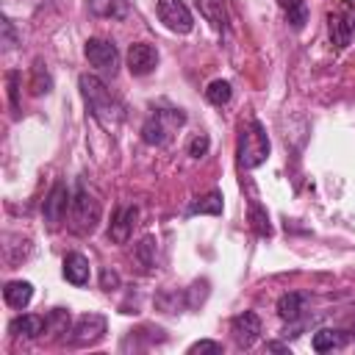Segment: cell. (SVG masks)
<instances>
[{
  "instance_id": "obj_1",
  "label": "cell",
  "mask_w": 355,
  "mask_h": 355,
  "mask_svg": "<svg viewBox=\"0 0 355 355\" xmlns=\"http://www.w3.org/2000/svg\"><path fill=\"white\" fill-rule=\"evenodd\" d=\"M78 89H80V97L89 108V114L105 128V130H116L125 119V108L122 103L114 97V92L97 78V75H80L78 78Z\"/></svg>"
},
{
  "instance_id": "obj_2",
  "label": "cell",
  "mask_w": 355,
  "mask_h": 355,
  "mask_svg": "<svg viewBox=\"0 0 355 355\" xmlns=\"http://www.w3.org/2000/svg\"><path fill=\"white\" fill-rule=\"evenodd\" d=\"M269 136H266V128L258 122V119H250L241 125L239 130V141H236V161H239V169L250 172L255 166H261L266 158H269Z\"/></svg>"
},
{
  "instance_id": "obj_3",
  "label": "cell",
  "mask_w": 355,
  "mask_h": 355,
  "mask_svg": "<svg viewBox=\"0 0 355 355\" xmlns=\"http://www.w3.org/2000/svg\"><path fill=\"white\" fill-rule=\"evenodd\" d=\"M67 219H69V230H72L75 236H89V233H94V227H97V222H100V200H97L83 183H78V189L72 191Z\"/></svg>"
},
{
  "instance_id": "obj_4",
  "label": "cell",
  "mask_w": 355,
  "mask_h": 355,
  "mask_svg": "<svg viewBox=\"0 0 355 355\" xmlns=\"http://www.w3.org/2000/svg\"><path fill=\"white\" fill-rule=\"evenodd\" d=\"M183 122H186V114L180 108H153V114L141 125V139L150 147H164Z\"/></svg>"
},
{
  "instance_id": "obj_5",
  "label": "cell",
  "mask_w": 355,
  "mask_h": 355,
  "mask_svg": "<svg viewBox=\"0 0 355 355\" xmlns=\"http://www.w3.org/2000/svg\"><path fill=\"white\" fill-rule=\"evenodd\" d=\"M83 55L86 61L100 72V75H116L119 69V53H116V44L108 42V39H100V36H92L86 39L83 44Z\"/></svg>"
},
{
  "instance_id": "obj_6",
  "label": "cell",
  "mask_w": 355,
  "mask_h": 355,
  "mask_svg": "<svg viewBox=\"0 0 355 355\" xmlns=\"http://www.w3.org/2000/svg\"><path fill=\"white\" fill-rule=\"evenodd\" d=\"M105 327H108V322H105L103 313H83L75 322V327L69 330L72 333L69 336V344L72 347H92V344H97L105 336Z\"/></svg>"
},
{
  "instance_id": "obj_7",
  "label": "cell",
  "mask_w": 355,
  "mask_h": 355,
  "mask_svg": "<svg viewBox=\"0 0 355 355\" xmlns=\"http://www.w3.org/2000/svg\"><path fill=\"white\" fill-rule=\"evenodd\" d=\"M327 33L336 47H347L355 39V8L349 6V0H344L341 11L327 14Z\"/></svg>"
},
{
  "instance_id": "obj_8",
  "label": "cell",
  "mask_w": 355,
  "mask_h": 355,
  "mask_svg": "<svg viewBox=\"0 0 355 355\" xmlns=\"http://www.w3.org/2000/svg\"><path fill=\"white\" fill-rule=\"evenodd\" d=\"M69 200H72V194H69V189H67L64 180H58V183L47 191V197H44V202H42V216H44V222H47L50 227H58V225L67 219V214H69Z\"/></svg>"
},
{
  "instance_id": "obj_9",
  "label": "cell",
  "mask_w": 355,
  "mask_h": 355,
  "mask_svg": "<svg viewBox=\"0 0 355 355\" xmlns=\"http://www.w3.org/2000/svg\"><path fill=\"white\" fill-rule=\"evenodd\" d=\"M158 19L172 33H191L194 28V17L183 0H158Z\"/></svg>"
},
{
  "instance_id": "obj_10",
  "label": "cell",
  "mask_w": 355,
  "mask_h": 355,
  "mask_svg": "<svg viewBox=\"0 0 355 355\" xmlns=\"http://www.w3.org/2000/svg\"><path fill=\"white\" fill-rule=\"evenodd\" d=\"M230 336L239 349H250L261 338V319L255 311H241L230 319Z\"/></svg>"
},
{
  "instance_id": "obj_11",
  "label": "cell",
  "mask_w": 355,
  "mask_h": 355,
  "mask_svg": "<svg viewBox=\"0 0 355 355\" xmlns=\"http://www.w3.org/2000/svg\"><path fill=\"white\" fill-rule=\"evenodd\" d=\"M125 61H128V69H130V75H150L155 67H158V50H155V44H150V42H133L130 47H128V55H125Z\"/></svg>"
},
{
  "instance_id": "obj_12",
  "label": "cell",
  "mask_w": 355,
  "mask_h": 355,
  "mask_svg": "<svg viewBox=\"0 0 355 355\" xmlns=\"http://www.w3.org/2000/svg\"><path fill=\"white\" fill-rule=\"evenodd\" d=\"M139 219V208L136 205H119L111 216V225H108V239L114 244H128V239L133 236V225Z\"/></svg>"
},
{
  "instance_id": "obj_13",
  "label": "cell",
  "mask_w": 355,
  "mask_h": 355,
  "mask_svg": "<svg viewBox=\"0 0 355 355\" xmlns=\"http://www.w3.org/2000/svg\"><path fill=\"white\" fill-rule=\"evenodd\" d=\"M64 277H67V283H72V286H86L89 277H92L89 261H86L80 252H67V255H64Z\"/></svg>"
},
{
  "instance_id": "obj_14",
  "label": "cell",
  "mask_w": 355,
  "mask_h": 355,
  "mask_svg": "<svg viewBox=\"0 0 355 355\" xmlns=\"http://www.w3.org/2000/svg\"><path fill=\"white\" fill-rule=\"evenodd\" d=\"M44 330H47V319L36 316V313H22V316L11 319V324H8V333L25 336V338H39Z\"/></svg>"
},
{
  "instance_id": "obj_15",
  "label": "cell",
  "mask_w": 355,
  "mask_h": 355,
  "mask_svg": "<svg viewBox=\"0 0 355 355\" xmlns=\"http://www.w3.org/2000/svg\"><path fill=\"white\" fill-rule=\"evenodd\" d=\"M3 300H6V305L22 311V308H28V302L33 300V286H31L28 280H8V283L3 286Z\"/></svg>"
},
{
  "instance_id": "obj_16",
  "label": "cell",
  "mask_w": 355,
  "mask_h": 355,
  "mask_svg": "<svg viewBox=\"0 0 355 355\" xmlns=\"http://www.w3.org/2000/svg\"><path fill=\"white\" fill-rule=\"evenodd\" d=\"M347 341H349V333L347 330H338V327H322V330H316L313 333V349L316 352H330V349H341V347H347Z\"/></svg>"
},
{
  "instance_id": "obj_17",
  "label": "cell",
  "mask_w": 355,
  "mask_h": 355,
  "mask_svg": "<svg viewBox=\"0 0 355 355\" xmlns=\"http://www.w3.org/2000/svg\"><path fill=\"white\" fill-rule=\"evenodd\" d=\"M302 311H305V294H300V291H288V294H283L280 300H277V316L283 319V322H300L302 319Z\"/></svg>"
},
{
  "instance_id": "obj_18",
  "label": "cell",
  "mask_w": 355,
  "mask_h": 355,
  "mask_svg": "<svg viewBox=\"0 0 355 355\" xmlns=\"http://www.w3.org/2000/svg\"><path fill=\"white\" fill-rule=\"evenodd\" d=\"M225 197H222V191H208V194H202V197H197L191 205H189V216H197V214H211V216H219L222 214V208H225V202H222Z\"/></svg>"
},
{
  "instance_id": "obj_19",
  "label": "cell",
  "mask_w": 355,
  "mask_h": 355,
  "mask_svg": "<svg viewBox=\"0 0 355 355\" xmlns=\"http://www.w3.org/2000/svg\"><path fill=\"white\" fill-rule=\"evenodd\" d=\"M89 11L94 17H105V19H125L128 0H89Z\"/></svg>"
},
{
  "instance_id": "obj_20",
  "label": "cell",
  "mask_w": 355,
  "mask_h": 355,
  "mask_svg": "<svg viewBox=\"0 0 355 355\" xmlns=\"http://www.w3.org/2000/svg\"><path fill=\"white\" fill-rule=\"evenodd\" d=\"M197 8H200V14H202L216 31H225V28H227L225 0H197Z\"/></svg>"
},
{
  "instance_id": "obj_21",
  "label": "cell",
  "mask_w": 355,
  "mask_h": 355,
  "mask_svg": "<svg viewBox=\"0 0 355 355\" xmlns=\"http://www.w3.org/2000/svg\"><path fill=\"white\" fill-rule=\"evenodd\" d=\"M277 6L283 8V14L294 31H300L308 22V3L305 0H277Z\"/></svg>"
},
{
  "instance_id": "obj_22",
  "label": "cell",
  "mask_w": 355,
  "mask_h": 355,
  "mask_svg": "<svg viewBox=\"0 0 355 355\" xmlns=\"http://www.w3.org/2000/svg\"><path fill=\"white\" fill-rule=\"evenodd\" d=\"M250 227L255 230V236H261V239H269L272 236V225H269V214L263 211V205L261 202H255V200H250Z\"/></svg>"
},
{
  "instance_id": "obj_23",
  "label": "cell",
  "mask_w": 355,
  "mask_h": 355,
  "mask_svg": "<svg viewBox=\"0 0 355 355\" xmlns=\"http://www.w3.org/2000/svg\"><path fill=\"white\" fill-rule=\"evenodd\" d=\"M28 89H31V94H36V97H39V94H47V92L53 89V78H50V72H47V67H44L42 61H33Z\"/></svg>"
},
{
  "instance_id": "obj_24",
  "label": "cell",
  "mask_w": 355,
  "mask_h": 355,
  "mask_svg": "<svg viewBox=\"0 0 355 355\" xmlns=\"http://www.w3.org/2000/svg\"><path fill=\"white\" fill-rule=\"evenodd\" d=\"M233 97V86L227 80H211L208 89H205V100L211 105H227Z\"/></svg>"
},
{
  "instance_id": "obj_25",
  "label": "cell",
  "mask_w": 355,
  "mask_h": 355,
  "mask_svg": "<svg viewBox=\"0 0 355 355\" xmlns=\"http://www.w3.org/2000/svg\"><path fill=\"white\" fill-rule=\"evenodd\" d=\"M136 261L141 263V269H153L155 266V239L153 236H144L136 244Z\"/></svg>"
},
{
  "instance_id": "obj_26",
  "label": "cell",
  "mask_w": 355,
  "mask_h": 355,
  "mask_svg": "<svg viewBox=\"0 0 355 355\" xmlns=\"http://www.w3.org/2000/svg\"><path fill=\"white\" fill-rule=\"evenodd\" d=\"M155 305H158L164 313H178L180 308L189 305V300H183V294H178V291H161V294L155 297Z\"/></svg>"
},
{
  "instance_id": "obj_27",
  "label": "cell",
  "mask_w": 355,
  "mask_h": 355,
  "mask_svg": "<svg viewBox=\"0 0 355 355\" xmlns=\"http://www.w3.org/2000/svg\"><path fill=\"white\" fill-rule=\"evenodd\" d=\"M44 319H47V330H50V333H69V311L53 308Z\"/></svg>"
},
{
  "instance_id": "obj_28",
  "label": "cell",
  "mask_w": 355,
  "mask_h": 355,
  "mask_svg": "<svg viewBox=\"0 0 355 355\" xmlns=\"http://www.w3.org/2000/svg\"><path fill=\"white\" fill-rule=\"evenodd\" d=\"M19 72L17 69H11L8 75H6V80H8V100H11V108L17 111L19 108Z\"/></svg>"
},
{
  "instance_id": "obj_29",
  "label": "cell",
  "mask_w": 355,
  "mask_h": 355,
  "mask_svg": "<svg viewBox=\"0 0 355 355\" xmlns=\"http://www.w3.org/2000/svg\"><path fill=\"white\" fill-rule=\"evenodd\" d=\"M208 147H211V139H208L205 133H200V136H194V139L189 141V155H191V158H202V155L208 153Z\"/></svg>"
},
{
  "instance_id": "obj_30",
  "label": "cell",
  "mask_w": 355,
  "mask_h": 355,
  "mask_svg": "<svg viewBox=\"0 0 355 355\" xmlns=\"http://www.w3.org/2000/svg\"><path fill=\"white\" fill-rule=\"evenodd\" d=\"M100 288H103V291L119 288V275H116L114 269H103V272H100Z\"/></svg>"
},
{
  "instance_id": "obj_31",
  "label": "cell",
  "mask_w": 355,
  "mask_h": 355,
  "mask_svg": "<svg viewBox=\"0 0 355 355\" xmlns=\"http://www.w3.org/2000/svg\"><path fill=\"white\" fill-rule=\"evenodd\" d=\"M3 44H6V50H11V47L17 44V33H14V22H11L8 17H3Z\"/></svg>"
},
{
  "instance_id": "obj_32",
  "label": "cell",
  "mask_w": 355,
  "mask_h": 355,
  "mask_svg": "<svg viewBox=\"0 0 355 355\" xmlns=\"http://www.w3.org/2000/svg\"><path fill=\"white\" fill-rule=\"evenodd\" d=\"M194 352H222V344H216V341H197V344L189 347V355H194Z\"/></svg>"
}]
</instances>
